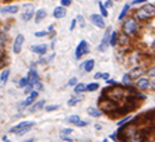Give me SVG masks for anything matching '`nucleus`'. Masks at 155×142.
Instances as JSON below:
<instances>
[{
  "instance_id": "nucleus-1",
  "label": "nucleus",
  "mask_w": 155,
  "mask_h": 142,
  "mask_svg": "<svg viewBox=\"0 0 155 142\" xmlns=\"http://www.w3.org/2000/svg\"><path fill=\"white\" fill-rule=\"evenodd\" d=\"M155 16V6L154 4H145L143 7L137 10L136 13V20H141V21H145V20H150Z\"/></svg>"
},
{
  "instance_id": "nucleus-2",
  "label": "nucleus",
  "mask_w": 155,
  "mask_h": 142,
  "mask_svg": "<svg viewBox=\"0 0 155 142\" xmlns=\"http://www.w3.org/2000/svg\"><path fill=\"white\" fill-rule=\"evenodd\" d=\"M28 86H31V88H32L34 91H37V92L43 88L41 80H39V75H38V73L34 68H31L28 73Z\"/></svg>"
},
{
  "instance_id": "nucleus-3",
  "label": "nucleus",
  "mask_w": 155,
  "mask_h": 142,
  "mask_svg": "<svg viewBox=\"0 0 155 142\" xmlns=\"http://www.w3.org/2000/svg\"><path fill=\"white\" fill-rule=\"evenodd\" d=\"M99 106H101V112H105V113H109V114H115L116 110H118V105L115 102L106 99L105 96H102L99 99Z\"/></svg>"
},
{
  "instance_id": "nucleus-4",
  "label": "nucleus",
  "mask_w": 155,
  "mask_h": 142,
  "mask_svg": "<svg viewBox=\"0 0 155 142\" xmlns=\"http://www.w3.org/2000/svg\"><path fill=\"white\" fill-rule=\"evenodd\" d=\"M139 22L136 18H127L124 22H123V32L127 35H134L137 31H139Z\"/></svg>"
},
{
  "instance_id": "nucleus-5",
  "label": "nucleus",
  "mask_w": 155,
  "mask_h": 142,
  "mask_svg": "<svg viewBox=\"0 0 155 142\" xmlns=\"http://www.w3.org/2000/svg\"><path fill=\"white\" fill-rule=\"evenodd\" d=\"M32 127H34L32 121H21L20 124H17V126H14L13 128H10L8 132H14V134L22 135V134H25V132H28Z\"/></svg>"
},
{
  "instance_id": "nucleus-6",
  "label": "nucleus",
  "mask_w": 155,
  "mask_h": 142,
  "mask_svg": "<svg viewBox=\"0 0 155 142\" xmlns=\"http://www.w3.org/2000/svg\"><path fill=\"white\" fill-rule=\"evenodd\" d=\"M34 17V6L32 4H25L24 10H22V14H21V20L27 22Z\"/></svg>"
},
{
  "instance_id": "nucleus-7",
  "label": "nucleus",
  "mask_w": 155,
  "mask_h": 142,
  "mask_svg": "<svg viewBox=\"0 0 155 142\" xmlns=\"http://www.w3.org/2000/svg\"><path fill=\"white\" fill-rule=\"evenodd\" d=\"M110 35H112V29L108 28V29H106V32H105V35H103V39H102V42H101V45L98 46V50H99V52H105L106 48L109 46Z\"/></svg>"
},
{
  "instance_id": "nucleus-8",
  "label": "nucleus",
  "mask_w": 155,
  "mask_h": 142,
  "mask_svg": "<svg viewBox=\"0 0 155 142\" xmlns=\"http://www.w3.org/2000/svg\"><path fill=\"white\" fill-rule=\"evenodd\" d=\"M38 92L37 91H32V92H31V94L28 95V97H27V99H25V100H22L21 102V107H22V109H24V107H27V106H32L34 105V102L37 100L38 99Z\"/></svg>"
},
{
  "instance_id": "nucleus-9",
  "label": "nucleus",
  "mask_w": 155,
  "mask_h": 142,
  "mask_svg": "<svg viewBox=\"0 0 155 142\" xmlns=\"http://www.w3.org/2000/svg\"><path fill=\"white\" fill-rule=\"evenodd\" d=\"M22 43H24V35L22 33H18L14 39V43H13V52L14 53H20L21 49H22Z\"/></svg>"
},
{
  "instance_id": "nucleus-10",
  "label": "nucleus",
  "mask_w": 155,
  "mask_h": 142,
  "mask_svg": "<svg viewBox=\"0 0 155 142\" xmlns=\"http://www.w3.org/2000/svg\"><path fill=\"white\" fill-rule=\"evenodd\" d=\"M88 53V43L85 41H81L78 43L77 49H76V59H80L82 54H85Z\"/></svg>"
},
{
  "instance_id": "nucleus-11",
  "label": "nucleus",
  "mask_w": 155,
  "mask_h": 142,
  "mask_svg": "<svg viewBox=\"0 0 155 142\" xmlns=\"http://www.w3.org/2000/svg\"><path fill=\"white\" fill-rule=\"evenodd\" d=\"M136 86L141 91L148 89V88H150V80H148V78H144V77L139 78V80L136 81Z\"/></svg>"
},
{
  "instance_id": "nucleus-12",
  "label": "nucleus",
  "mask_w": 155,
  "mask_h": 142,
  "mask_svg": "<svg viewBox=\"0 0 155 142\" xmlns=\"http://www.w3.org/2000/svg\"><path fill=\"white\" fill-rule=\"evenodd\" d=\"M91 21H92V24H95L98 28H105V21H103L102 16L92 14V16H91Z\"/></svg>"
},
{
  "instance_id": "nucleus-13",
  "label": "nucleus",
  "mask_w": 155,
  "mask_h": 142,
  "mask_svg": "<svg viewBox=\"0 0 155 142\" xmlns=\"http://www.w3.org/2000/svg\"><path fill=\"white\" fill-rule=\"evenodd\" d=\"M31 50H32L35 54H45L46 50H48V46L45 45V43H41V45H34L31 46Z\"/></svg>"
},
{
  "instance_id": "nucleus-14",
  "label": "nucleus",
  "mask_w": 155,
  "mask_h": 142,
  "mask_svg": "<svg viewBox=\"0 0 155 142\" xmlns=\"http://www.w3.org/2000/svg\"><path fill=\"white\" fill-rule=\"evenodd\" d=\"M143 73H144V68L143 67H136V68H133L129 73V77H130V80H133V78H141V75H143Z\"/></svg>"
},
{
  "instance_id": "nucleus-15",
  "label": "nucleus",
  "mask_w": 155,
  "mask_h": 142,
  "mask_svg": "<svg viewBox=\"0 0 155 142\" xmlns=\"http://www.w3.org/2000/svg\"><path fill=\"white\" fill-rule=\"evenodd\" d=\"M18 10H20L18 6L11 4V6H4V7H1L0 8V13H10V14H14V13H17Z\"/></svg>"
},
{
  "instance_id": "nucleus-16",
  "label": "nucleus",
  "mask_w": 155,
  "mask_h": 142,
  "mask_svg": "<svg viewBox=\"0 0 155 142\" xmlns=\"http://www.w3.org/2000/svg\"><path fill=\"white\" fill-rule=\"evenodd\" d=\"M8 75H10V70L8 68L3 70V71L0 73V85L1 86L6 85V82H7V80H8Z\"/></svg>"
},
{
  "instance_id": "nucleus-17",
  "label": "nucleus",
  "mask_w": 155,
  "mask_h": 142,
  "mask_svg": "<svg viewBox=\"0 0 155 142\" xmlns=\"http://www.w3.org/2000/svg\"><path fill=\"white\" fill-rule=\"evenodd\" d=\"M46 17V10L45 8H41V10H38L37 13H35V22L37 24H39L43 18Z\"/></svg>"
},
{
  "instance_id": "nucleus-18",
  "label": "nucleus",
  "mask_w": 155,
  "mask_h": 142,
  "mask_svg": "<svg viewBox=\"0 0 155 142\" xmlns=\"http://www.w3.org/2000/svg\"><path fill=\"white\" fill-rule=\"evenodd\" d=\"M64 16H66V8L56 7L53 10V17H55V18H63Z\"/></svg>"
},
{
  "instance_id": "nucleus-19",
  "label": "nucleus",
  "mask_w": 155,
  "mask_h": 142,
  "mask_svg": "<svg viewBox=\"0 0 155 142\" xmlns=\"http://www.w3.org/2000/svg\"><path fill=\"white\" fill-rule=\"evenodd\" d=\"M87 113L90 114L91 117H101V116H102V112L99 109H95V107H88V109H87Z\"/></svg>"
},
{
  "instance_id": "nucleus-20",
  "label": "nucleus",
  "mask_w": 155,
  "mask_h": 142,
  "mask_svg": "<svg viewBox=\"0 0 155 142\" xmlns=\"http://www.w3.org/2000/svg\"><path fill=\"white\" fill-rule=\"evenodd\" d=\"M95 65V60H92V59H90V60H87L85 63H84V70H85L87 73H90V71H92V68H94Z\"/></svg>"
},
{
  "instance_id": "nucleus-21",
  "label": "nucleus",
  "mask_w": 155,
  "mask_h": 142,
  "mask_svg": "<svg viewBox=\"0 0 155 142\" xmlns=\"http://www.w3.org/2000/svg\"><path fill=\"white\" fill-rule=\"evenodd\" d=\"M43 105H45V100H38L37 103H34L32 107H31V112H37V110L42 109L43 107Z\"/></svg>"
},
{
  "instance_id": "nucleus-22",
  "label": "nucleus",
  "mask_w": 155,
  "mask_h": 142,
  "mask_svg": "<svg viewBox=\"0 0 155 142\" xmlns=\"http://www.w3.org/2000/svg\"><path fill=\"white\" fill-rule=\"evenodd\" d=\"M118 32H115V31H112V35H110V41H109V45L110 46H116V43H118Z\"/></svg>"
},
{
  "instance_id": "nucleus-23",
  "label": "nucleus",
  "mask_w": 155,
  "mask_h": 142,
  "mask_svg": "<svg viewBox=\"0 0 155 142\" xmlns=\"http://www.w3.org/2000/svg\"><path fill=\"white\" fill-rule=\"evenodd\" d=\"M85 89H87L85 84H77V85L74 86V92H76V94H81V92H84Z\"/></svg>"
},
{
  "instance_id": "nucleus-24",
  "label": "nucleus",
  "mask_w": 155,
  "mask_h": 142,
  "mask_svg": "<svg viewBox=\"0 0 155 142\" xmlns=\"http://www.w3.org/2000/svg\"><path fill=\"white\" fill-rule=\"evenodd\" d=\"M82 100V96H76V97H71L69 100V106H74V105H77L78 102H81Z\"/></svg>"
},
{
  "instance_id": "nucleus-25",
  "label": "nucleus",
  "mask_w": 155,
  "mask_h": 142,
  "mask_svg": "<svg viewBox=\"0 0 155 142\" xmlns=\"http://www.w3.org/2000/svg\"><path fill=\"white\" fill-rule=\"evenodd\" d=\"M129 8H130V4H126V6H124V7H123L122 13H120V16H119V20H123V18H124V17H126L127 11H129Z\"/></svg>"
},
{
  "instance_id": "nucleus-26",
  "label": "nucleus",
  "mask_w": 155,
  "mask_h": 142,
  "mask_svg": "<svg viewBox=\"0 0 155 142\" xmlns=\"http://www.w3.org/2000/svg\"><path fill=\"white\" fill-rule=\"evenodd\" d=\"M67 121H69V123H73V124H77L78 121H81V118L74 114V116H70V117H67Z\"/></svg>"
},
{
  "instance_id": "nucleus-27",
  "label": "nucleus",
  "mask_w": 155,
  "mask_h": 142,
  "mask_svg": "<svg viewBox=\"0 0 155 142\" xmlns=\"http://www.w3.org/2000/svg\"><path fill=\"white\" fill-rule=\"evenodd\" d=\"M18 86H20V88H25V86H28V77L21 78L20 81H18Z\"/></svg>"
},
{
  "instance_id": "nucleus-28",
  "label": "nucleus",
  "mask_w": 155,
  "mask_h": 142,
  "mask_svg": "<svg viewBox=\"0 0 155 142\" xmlns=\"http://www.w3.org/2000/svg\"><path fill=\"white\" fill-rule=\"evenodd\" d=\"M99 88V84H97V82H92V84H90V85H87V89L85 91H90V92H92V91H97Z\"/></svg>"
},
{
  "instance_id": "nucleus-29",
  "label": "nucleus",
  "mask_w": 155,
  "mask_h": 142,
  "mask_svg": "<svg viewBox=\"0 0 155 142\" xmlns=\"http://www.w3.org/2000/svg\"><path fill=\"white\" fill-rule=\"evenodd\" d=\"M99 10H101V14H102V18L103 17H108V10L105 8V6H103V3L102 1H99Z\"/></svg>"
},
{
  "instance_id": "nucleus-30",
  "label": "nucleus",
  "mask_w": 155,
  "mask_h": 142,
  "mask_svg": "<svg viewBox=\"0 0 155 142\" xmlns=\"http://www.w3.org/2000/svg\"><path fill=\"white\" fill-rule=\"evenodd\" d=\"M123 84H124V86H130V77H129V74H126L124 77H123Z\"/></svg>"
},
{
  "instance_id": "nucleus-31",
  "label": "nucleus",
  "mask_w": 155,
  "mask_h": 142,
  "mask_svg": "<svg viewBox=\"0 0 155 142\" xmlns=\"http://www.w3.org/2000/svg\"><path fill=\"white\" fill-rule=\"evenodd\" d=\"M130 120H131V117H130V116H127V117H124L123 120H119L118 124H119V126H124V124H126V123H129Z\"/></svg>"
},
{
  "instance_id": "nucleus-32",
  "label": "nucleus",
  "mask_w": 155,
  "mask_h": 142,
  "mask_svg": "<svg viewBox=\"0 0 155 142\" xmlns=\"http://www.w3.org/2000/svg\"><path fill=\"white\" fill-rule=\"evenodd\" d=\"M57 109H59V106L57 105H50V106H46L45 107L46 112H53V110H57Z\"/></svg>"
},
{
  "instance_id": "nucleus-33",
  "label": "nucleus",
  "mask_w": 155,
  "mask_h": 142,
  "mask_svg": "<svg viewBox=\"0 0 155 142\" xmlns=\"http://www.w3.org/2000/svg\"><path fill=\"white\" fill-rule=\"evenodd\" d=\"M77 21L80 22V27H81V28H84V27H85V21H84L82 16H78V17H77Z\"/></svg>"
},
{
  "instance_id": "nucleus-34",
  "label": "nucleus",
  "mask_w": 155,
  "mask_h": 142,
  "mask_svg": "<svg viewBox=\"0 0 155 142\" xmlns=\"http://www.w3.org/2000/svg\"><path fill=\"white\" fill-rule=\"evenodd\" d=\"M67 85H70V86H76V85H77V78H70L69 82H67Z\"/></svg>"
},
{
  "instance_id": "nucleus-35",
  "label": "nucleus",
  "mask_w": 155,
  "mask_h": 142,
  "mask_svg": "<svg viewBox=\"0 0 155 142\" xmlns=\"http://www.w3.org/2000/svg\"><path fill=\"white\" fill-rule=\"evenodd\" d=\"M127 39H129V38H127L126 35H122V36H120V39H119V42H120L122 45H126V43H127Z\"/></svg>"
},
{
  "instance_id": "nucleus-36",
  "label": "nucleus",
  "mask_w": 155,
  "mask_h": 142,
  "mask_svg": "<svg viewBox=\"0 0 155 142\" xmlns=\"http://www.w3.org/2000/svg\"><path fill=\"white\" fill-rule=\"evenodd\" d=\"M148 75H150V77L151 78H155V67H151V68L148 70Z\"/></svg>"
},
{
  "instance_id": "nucleus-37",
  "label": "nucleus",
  "mask_w": 155,
  "mask_h": 142,
  "mask_svg": "<svg viewBox=\"0 0 155 142\" xmlns=\"http://www.w3.org/2000/svg\"><path fill=\"white\" fill-rule=\"evenodd\" d=\"M60 4L63 6V8H64V7H67V6H70V4H71V1H70V0H61Z\"/></svg>"
},
{
  "instance_id": "nucleus-38",
  "label": "nucleus",
  "mask_w": 155,
  "mask_h": 142,
  "mask_svg": "<svg viewBox=\"0 0 155 142\" xmlns=\"http://www.w3.org/2000/svg\"><path fill=\"white\" fill-rule=\"evenodd\" d=\"M48 31H39V32H37L35 33V36H46V35H48Z\"/></svg>"
},
{
  "instance_id": "nucleus-39",
  "label": "nucleus",
  "mask_w": 155,
  "mask_h": 142,
  "mask_svg": "<svg viewBox=\"0 0 155 142\" xmlns=\"http://www.w3.org/2000/svg\"><path fill=\"white\" fill-rule=\"evenodd\" d=\"M71 132H73L71 128H66V130L61 131V135H69V134H71Z\"/></svg>"
},
{
  "instance_id": "nucleus-40",
  "label": "nucleus",
  "mask_w": 155,
  "mask_h": 142,
  "mask_svg": "<svg viewBox=\"0 0 155 142\" xmlns=\"http://www.w3.org/2000/svg\"><path fill=\"white\" fill-rule=\"evenodd\" d=\"M4 38L3 36H0V52H1V50H3V48H4Z\"/></svg>"
},
{
  "instance_id": "nucleus-41",
  "label": "nucleus",
  "mask_w": 155,
  "mask_h": 142,
  "mask_svg": "<svg viewBox=\"0 0 155 142\" xmlns=\"http://www.w3.org/2000/svg\"><path fill=\"white\" fill-rule=\"evenodd\" d=\"M106 84H108L109 86H115V85H116V81H115V80H108Z\"/></svg>"
},
{
  "instance_id": "nucleus-42",
  "label": "nucleus",
  "mask_w": 155,
  "mask_h": 142,
  "mask_svg": "<svg viewBox=\"0 0 155 142\" xmlns=\"http://www.w3.org/2000/svg\"><path fill=\"white\" fill-rule=\"evenodd\" d=\"M87 124H88L87 121H82V120H81V121H78L77 124H76V126H77V127H85Z\"/></svg>"
},
{
  "instance_id": "nucleus-43",
  "label": "nucleus",
  "mask_w": 155,
  "mask_h": 142,
  "mask_svg": "<svg viewBox=\"0 0 155 142\" xmlns=\"http://www.w3.org/2000/svg\"><path fill=\"white\" fill-rule=\"evenodd\" d=\"M61 139H63V141H67V142L73 141V138H70V137H67V135H61Z\"/></svg>"
},
{
  "instance_id": "nucleus-44",
  "label": "nucleus",
  "mask_w": 155,
  "mask_h": 142,
  "mask_svg": "<svg viewBox=\"0 0 155 142\" xmlns=\"http://www.w3.org/2000/svg\"><path fill=\"white\" fill-rule=\"evenodd\" d=\"M76 22H77V20H73V21H71V24H70V31H73V29L76 28Z\"/></svg>"
},
{
  "instance_id": "nucleus-45",
  "label": "nucleus",
  "mask_w": 155,
  "mask_h": 142,
  "mask_svg": "<svg viewBox=\"0 0 155 142\" xmlns=\"http://www.w3.org/2000/svg\"><path fill=\"white\" fill-rule=\"evenodd\" d=\"M112 4H113L112 1H105V3H103V6H105V8H106V7H112Z\"/></svg>"
},
{
  "instance_id": "nucleus-46",
  "label": "nucleus",
  "mask_w": 155,
  "mask_h": 142,
  "mask_svg": "<svg viewBox=\"0 0 155 142\" xmlns=\"http://www.w3.org/2000/svg\"><path fill=\"white\" fill-rule=\"evenodd\" d=\"M3 57H4L3 52H0V65H3Z\"/></svg>"
},
{
  "instance_id": "nucleus-47",
  "label": "nucleus",
  "mask_w": 155,
  "mask_h": 142,
  "mask_svg": "<svg viewBox=\"0 0 155 142\" xmlns=\"http://www.w3.org/2000/svg\"><path fill=\"white\" fill-rule=\"evenodd\" d=\"M99 78H102V73H97V74H95V80H99Z\"/></svg>"
},
{
  "instance_id": "nucleus-48",
  "label": "nucleus",
  "mask_w": 155,
  "mask_h": 142,
  "mask_svg": "<svg viewBox=\"0 0 155 142\" xmlns=\"http://www.w3.org/2000/svg\"><path fill=\"white\" fill-rule=\"evenodd\" d=\"M150 88H151L152 91H155V81L154 82H150Z\"/></svg>"
},
{
  "instance_id": "nucleus-49",
  "label": "nucleus",
  "mask_w": 155,
  "mask_h": 142,
  "mask_svg": "<svg viewBox=\"0 0 155 142\" xmlns=\"http://www.w3.org/2000/svg\"><path fill=\"white\" fill-rule=\"evenodd\" d=\"M140 3H144V0H134L133 4H140Z\"/></svg>"
},
{
  "instance_id": "nucleus-50",
  "label": "nucleus",
  "mask_w": 155,
  "mask_h": 142,
  "mask_svg": "<svg viewBox=\"0 0 155 142\" xmlns=\"http://www.w3.org/2000/svg\"><path fill=\"white\" fill-rule=\"evenodd\" d=\"M102 78H105V80H108V78H109V74H108V73H103V74H102Z\"/></svg>"
},
{
  "instance_id": "nucleus-51",
  "label": "nucleus",
  "mask_w": 155,
  "mask_h": 142,
  "mask_svg": "<svg viewBox=\"0 0 155 142\" xmlns=\"http://www.w3.org/2000/svg\"><path fill=\"white\" fill-rule=\"evenodd\" d=\"M25 142H34V138H31V139H27Z\"/></svg>"
},
{
  "instance_id": "nucleus-52",
  "label": "nucleus",
  "mask_w": 155,
  "mask_h": 142,
  "mask_svg": "<svg viewBox=\"0 0 155 142\" xmlns=\"http://www.w3.org/2000/svg\"><path fill=\"white\" fill-rule=\"evenodd\" d=\"M152 48H154V49H155V41H154V43H152Z\"/></svg>"
}]
</instances>
